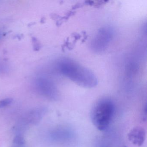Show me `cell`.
<instances>
[{
    "label": "cell",
    "mask_w": 147,
    "mask_h": 147,
    "mask_svg": "<svg viewBox=\"0 0 147 147\" xmlns=\"http://www.w3.org/2000/svg\"><path fill=\"white\" fill-rule=\"evenodd\" d=\"M128 140L134 145L141 146L143 144L146 138V131L141 126L132 128L127 135Z\"/></svg>",
    "instance_id": "4"
},
{
    "label": "cell",
    "mask_w": 147,
    "mask_h": 147,
    "mask_svg": "<svg viewBox=\"0 0 147 147\" xmlns=\"http://www.w3.org/2000/svg\"><path fill=\"white\" fill-rule=\"evenodd\" d=\"M111 38V34L108 31H102L99 34L98 36L96 38L94 45L98 49H103L107 45Z\"/></svg>",
    "instance_id": "6"
},
{
    "label": "cell",
    "mask_w": 147,
    "mask_h": 147,
    "mask_svg": "<svg viewBox=\"0 0 147 147\" xmlns=\"http://www.w3.org/2000/svg\"><path fill=\"white\" fill-rule=\"evenodd\" d=\"M147 105L145 106L143 109L142 114V119L143 121H146L147 120Z\"/></svg>",
    "instance_id": "9"
},
{
    "label": "cell",
    "mask_w": 147,
    "mask_h": 147,
    "mask_svg": "<svg viewBox=\"0 0 147 147\" xmlns=\"http://www.w3.org/2000/svg\"><path fill=\"white\" fill-rule=\"evenodd\" d=\"M59 68L61 74L68 77L79 86L92 88L96 86L97 80L88 69L68 59L60 62Z\"/></svg>",
    "instance_id": "1"
},
{
    "label": "cell",
    "mask_w": 147,
    "mask_h": 147,
    "mask_svg": "<svg viewBox=\"0 0 147 147\" xmlns=\"http://www.w3.org/2000/svg\"><path fill=\"white\" fill-rule=\"evenodd\" d=\"M7 69L6 67L2 63H0V73H3L5 72Z\"/></svg>",
    "instance_id": "10"
},
{
    "label": "cell",
    "mask_w": 147,
    "mask_h": 147,
    "mask_svg": "<svg viewBox=\"0 0 147 147\" xmlns=\"http://www.w3.org/2000/svg\"><path fill=\"white\" fill-rule=\"evenodd\" d=\"M115 107L111 100L103 99L97 102L91 112V119L94 126L100 131L106 129L115 112Z\"/></svg>",
    "instance_id": "2"
},
{
    "label": "cell",
    "mask_w": 147,
    "mask_h": 147,
    "mask_svg": "<svg viewBox=\"0 0 147 147\" xmlns=\"http://www.w3.org/2000/svg\"><path fill=\"white\" fill-rule=\"evenodd\" d=\"M45 113V110L43 108H37L27 114L26 121L28 123L35 124L38 123Z\"/></svg>",
    "instance_id": "5"
},
{
    "label": "cell",
    "mask_w": 147,
    "mask_h": 147,
    "mask_svg": "<svg viewBox=\"0 0 147 147\" xmlns=\"http://www.w3.org/2000/svg\"><path fill=\"white\" fill-rule=\"evenodd\" d=\"M123 147H126V146H123Z\"/></svg>",
    "instance_id": "11"
},
{
    "label": "cell",
    "mask_w": 147,
    "mask_h": 147,
    "mask_svg": "<svg viewBox=\"0 0 147 147\" xmlns=\"http://www.w3.org/2000/svg\"><path fill=\"white\" fill-rule=\"evenodd\" d=\"M13 142L15 144L18 145H22L25 143V140L24 136L20 135L18 134L15 136L13 138Z\"/></svg>",
    "instance_id": "7"
},
{
    "label": "cell",
    "mask_w": 147,
    "mask_h": 147,
    "mask_svg": "<svg viewBox=\"0 0 147 147\" xmlns=\"http://www.w3.org/2000/svg\"><path fill=\"white\" fill-rule=\"evenodd\" d=\"M13 101V100L11 98H7L0 100V108H3L6 107L7 106L11 105Z\"/></svg>",
    "instance_id": "8"
},
{
    "label": "cell",
    "mask_w": 147,
    "mask_h": 147,
    "mask_svg": "<svg viewBox=\"0 0 147 147\" xmlns=\"http://www.w3.org/2000/svg\"><path fill=\"white\" fill-rule=\"evenodd\" d=\"M35 87L38 92L45 98L53 100L57 99L58 94L55 87L47 79L38 78L35 82Z\"/></svg>",
    "instance_id": "3"
}]
</instances>
